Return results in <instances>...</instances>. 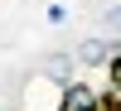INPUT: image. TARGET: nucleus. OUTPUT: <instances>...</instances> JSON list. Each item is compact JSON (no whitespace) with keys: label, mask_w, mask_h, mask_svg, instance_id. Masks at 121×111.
Here are the masks:
<instances>
[{"label":"nucleus","mask_w":121,"mask_h":111,"mask_svg":"<svg viewBox=\"0 0 121 111\" xmlns=\"http://www.w3.org/2000/svg\"><path fill=\"white\" fill-rule=\"evenodd\" d=\"M58 111H102V92H92L87 82H68L58 97Z\"/></svg>","instance_id":"obj_1"},{"label":"nucleus","mask_w":121,"mask_h":111,"mask_svg":"<svg viewBox=\"0 0 121 111\" xmlns=\"http://www.w3.org/2000/svg\"><path fill=\"white\" fill-rule=\"evenodd\" d=\"M78 58H82V63H107V58H112V44H107V39H87V44L78 48Z\"/></svg>","instance_id":"obj_2"},{"label":"nucleus","mask_w":121,"mask_h":111,"mask_svg":"<svg viewBox=\"0 0 121 111\" xmlns=\"http://www.w3.org/2000/svg\"><path fill=\"white\" fill-rule=\"evenodd\" d=\"M107 73H112V87H121V53L107 58Z\"/></svg>","instance_id":"obj_3"},{"label":"nucleus","mask_w":121,"mask_h":111,"mask_svg":"<svg viewBox=\"0 0 121 111\" xmlns=\"http://www.w3.org/2000/svg\"><path fill=\"white\" fill-rule=\"evenodd\" d=\"M107 24H112V29H121V5H116V10H107Z\"/></svg>","instance_id":"obj_4"},{"label":"nucleus","mask_w":121,"mask_h":111,"mask_svg":"<svg viewBox=\"0 0 121 111\" xmlns=\"http://www.w3.org/2000/svg\"><path fill=\"white\" fill-rule=\"evenodd\" d=\"M102 111H121V106H112V102H102Z\"/></svg>","instance_id":"obj_5"}]
</instances>
